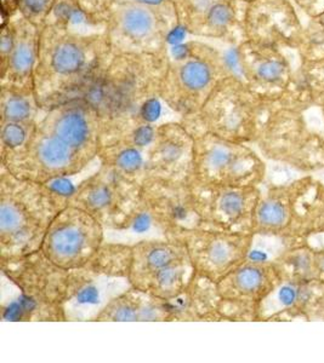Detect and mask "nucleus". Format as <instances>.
I'll list each match as a JSON object with an SVG mask.
<instances>
[{"label": "nucleus", "mask_w": 324, "mask_h": 363, "mask_svg": "<svg viewBox=\"0 0 324 363\" xmlns=\"http://www.w3.org/2000/svg\"><path fill=\"white\" fill-rule=\"evenodd\" d=\"M111 56L107 38L48 23L40 29L34 91L42 111L78 99Z\"/></svg>", "instance_id": "f257e3e1"}, {"label": "nucleus", "mask_w": 324, "mask_h": 363, "mask_svg": "<svg viewBox=\"0 0 324 363\" xmlns=\"http://www.w3.org/2000/svg\"><path fill=\"white\" fill-rule=\"evenodd\" d=\"M169 60L168 52L111 54L78 99L92 104L104 123L137 114L146 118V108L161 101Z\"/></svg>", "instance_id": "f03ea898"}, {"label": "nucleus", "mask_w": 324, "mask_h": 363, "mask_svg": "<svg viewBox=\"0 0 324 363\" xmlns=\"http://www.w3.org/2000/svg\"><path fill=\"white\" fill-rule=\"evenodd\" d=\"M1 277L13 289L1 292L3 321L66 322L73 270L55 265L42 251L0 259Z\"/></svg>", "instance_id": "7ed1b4c3"}, {"label": "nucleus", "mask_w": 324, "mask_h": 363, "mask_svg": "<svg viewBox=\"0 0 324 363\" xmlns=\"http://www.w3.org/2000/svg\"><path fill=\"white\" fill-rule=\"evenodd\" d=\"M68 205L66 199L40 182L0 171V256L1 259L40 251L55 217Z\"/></svg>", "instance_id": "20e7f679"}, {"label": "nucleus", "mask_w": 324, "mask_h": 363, "mask_svg": "<svg viewBox=\"0 0 324 363\" xmlns=\"http://www.w3.org/2000/svg\"><path fill=\"white\" fill-rule=\"evenodd\" d=\"M272 104L256 95L239 75L231 74L221 80L198 112L180 121L193 136L212 133L253 145Z\"/></svg>", "instance_id": "39448f33"}, {"label": "nucleus", "mask_w": 324, "mask_h": 363, "mask_svg": "<svg viewBox=\"0 0 324 363\" xmlns=\"http://www.w3.org/2000/svg\"><path fill=\"white\" fill-rule=\"evenodd\" d=\"M231 74L239 73L232 69L221 51L202 42L188 43L178 57L169 60L161 99L180 119L188 118L203 107L221 80Z\"/></svg>", "instance_id": "423d86ee"}, {"label": "nucleus", "mask_w": 324, "mask_h": 363, "mask_svg": "<svg viewBox=\"0 0 324 363\" xmlns=\"http://www.w3.org/2000/svg\"><path fill=\"white\" fill-rule=\"evenodd\" d=\"M323 212L324 183L312 174H305L261 191L254 233L310 239L317 235Z\"/></svg>", "instance_id": "0eeeda50"}, {"label": "nucleus", "mask_w": 324, "mask_h": 363, "mask_svg": "<svg viewBox=\"0 0 324 363\" xmlns=\"http://www.w3.org/2000/svg\"><path fill=\"white\" fill-rule=\"evenodd\" d=\"M264 159L312 174L324 169V133L308 124L305 112L276 101L255 142Z\"/></svg>", "instance_id": "6e6552de"}, {"label": "nucleus", "mask_w": 324, "mask_h": 363, "mask_svg": "<svg viewBox=\"0 0 324 363\" xmlns=\"http://www.w3.org/2000/svg\"><path fill=\"white\" fill-rule=\"evenodd\" d=\"M175 27L173 0H117L104 33L112 55L166 54Z\"/></svg>", "instance_id": "1a4fd4ad"}, {"label": "nucleus", "mask_w": 324, "mask_h": 363, "mask_svg": "<svg viewBox=\"0 0 324 363\" xmlns=\"http://www.w3.org/2000/svg\"><path fill=\"white\" fill-rule=\"evenodd\" d=\"M131 248L129 281L134 289L168 301L183 294L195 277L188 247L181 240H142Z\"/></svg>", "instance_id": "9d476101"}, {"label": "nucleus", "mask_w": 324, "mask_h": 363, "mask_svg": "<svg viewBox=\"0 0 324 363\" xmlns=\"http://www.w3.org/2000/svg\"><path fill=\"white\" fill-rule=\"evenodd\" d=\"M267 165L250 145L224 140L212 133L195 136L193 181L210 186H261Z\"/></svg>", "instance_id": "9b49d317"}, {"label": "nucleus", "mask_w": 324, "mask_h": 363, "mask_svg": "<svg viewBox=\"0 0 324 363\" xmlns=\"http://www.w3.org/2000/svg\"><path fill=\"white\" fill-rule=\"evenodd\" d=\"M106 242V229L89 212L67 205L46 231L40 251L66 270L84 268L95 259Z\"/></svg>", "instance_id": "f8f14e48"}, {"label": "nucleus", "mask_w": 324, "mask_h": 363, "mask_svg": "<svg viewBox=\"0 0 324 363\" xmlns=\"http://www.w3.org/2000/svg\"><path fill=\"white\" fill-rule=\"evenodd\" d=\"M202 228L236 234H253L260 186L203 184L192 179Z\"/></svg>", "instance_id": "ddd939ff"}, {"label": "nucleus", "mask_w": 324, "mask_h": 363, "mask_svg": "<svg viewBox=\"0 0 324 363\" xmlns=\"http://www.w3.org/2000/svg\"><path fill=\"white\" fill-rule=\"evenodd\" d=\"M276 265L245 260L216 284L222 321L258 322L259 308L281 284Z\"/></svg>", "instance_id": "4468645a"}, {"label": "nucleus", "mask_w": 324, "mask_h": 363, "mask_svg": "<svg viewBox=\"0 0 324 363\" xmlns=\"http://www.w3.org/2000/svg\"><path fill=\"white\" fill-rule=\"evenodd\" d=\"M140 199L166 239H179L202 228L191 181L148 177L142 183Z\"/></svg>", "instance_id": "2eb2a0df"}, {"label": "nucleus", "mask_w": 324, "mask_h": 363, "mask_svg": "<svg viewBox=\"0 0 324 363\" xmlns=\"http://www.w3.org/2000/svg\"><path fill=\"white\" fill-rule=\"evenodd\" d=\"M179 27L193 37L244 42L245 0H173Z\"/></svg>", "instance_id": "dca6fc26"}, {"label": "nucleus", "mask_w": 324, "mask_h": 363, "mask_svg": "<svg viewBox=\"0 0 324 363\" xmlns=\"http://www.w3.org/2000/svg\"><path fill=\"white\" fill-rule=\"evenodd\" d=\"M140 190V184L126 181L102 164L68 200V205L83 208L99 219L106 231L112 230L139 201Z\"/></svg>", "instance_id": "f3484780"}, {"label": "nucleus", "mask_w": 324, "mask_h": 363, "mask_svg": "<svg viewBox=\"0 0 324 363\" xmlns=\"http://www.w3.org/2000/svg\"><path fill=\"white\" fill-rule=\"evenodd\" d=\"M253 234L195 229L179 239L188 247L195 274L217 284L248 259Z\"/></svg>", "instance_id": "a211bd4d"}, {"label": "nucleus", "mask_w": 324, "mask_h": 363, "mask_svg": "<svg viewBox=\"0 0 324 363\" xmlns=\"http://www.w3.org/2000/svg\"><path fill=\"white\" fill-rule=\"evenodd\" d=\"M236 60L241 78L256 95L276 102L289 94L296 69L284 50L244 40L236 48Z\"/></svg>", "instance_id": "6ab92c4d"}, {"label": "nucleus", "mask_w": 324, "mask_h": 363, "mask_svg": "<svg viewBox=\"0 0 324 363\" xmlns=\"http://www.w3.org/2000/svg\"><path fill=\"white\" fill-rule=\"evenodd\" d=\"M303 25L291 0H252L244 17L245 40L298 50Z\"/></svg>", "instance_id": "aec40b11"}, {"label": "nucleus", "mask_w": 324, "mask_h": 363, "mask_svg": "<svg viewBox=\"0 0 324 363\" xmlns=\"http://www.w3.org/2000/svg\"><path fill=\"white\" fill-rule=\"evenodd\" d=\"M193 159L195 136L180 120L164 121L157 125L148 149V177L192 181Z\"/></svg>", "instance_id": "412c9836"}, {"label": "nucleus", "mask_w": 324, "mask_h": 363, "mask_svg": "<svg viewBox=\"0 0 324 363\" xmlns=\"http://www.w3.org/2000/svg\"><path fill=\"white\" fill-rule=\"evenodd\" d=\"M131 287L126 277H109L92 265L73 270L71 294L65 306L67 321H95L113 298Z\"/></svg>", "instance_id": "4be33fe9"}, {"label": "nucleus", "mask_w": 324, "mask_h": 363, "mask_svg": "<svg viewBox=\"0 0 324 363\" xmlns=\"http://www.w3.org/2000/svg\"><path fill=\"white\" fill-rule=\"evenodd\" d=\"M323 291L324 285L320 281L282 280L260 304L258 322H310Z\"/></svg>", "instance_id": "5701e85b"}, {"label": "nucleus", "mask_w": 324, "mask_h": 363, "mask_svg": "<svg viewBox=\"0 0 324 363\" xmlns=\"http://www.w3.org/2000/svg\"><path fill=\"white\" fill-rule=\"evenodd\" d=\"M14 21L15 42L6 66L1 70V84L34 89V72L40 44V29L22 17Z\"/></svg>", "instance_id": "b1692460"}, {"label": "nucleus", "mask_w": 324, "mask_h": 363, "mask_svg": "<svg viewBox=\"0 0 324 363\" xmlns=\"http://www.w3.org/2000/svg\"><path fill=\"white\" fill-rule=\"evenodd\" d=\"M215 282L195 274L188 289L166 301L171 321H222Z\"/></svg>", "instance_id": "393cba45"}, {"label": "nucleus", "mask_w": 324, "mask_h": 363, "mask_svg": "<svg viewBox=\"0 0 324 363\" xmlns=\"http://www.w3.org/2000/svg\"><path fill=\"white\" fill-rule=\"evenodd\" d=\"M95 322H171L166 301L130 287L113 298Z\"/></svg>", "instance_id": "a878e982"}, {"label": "nucleus", "mask_w": 324, "mask_h": 363, "mask_svg": "<svg viewBox=\"0 0 324 363\" xmlns=\"http://www.w3.org/2000/svg\"><path fill=\"white\" fill-rule=\"evenodd\" d=\"M117 0H56L48 23L85 33H102Z\"/></svg>", "instance_id": "bb28decb"}, {"label": "nucleus", "mask_w": 324, "mask_h": 363, "mask_svg": "<svg viewBox=\"0 0 324 363\" xmlns=\"http://www.w3.org/2000/svg\"><path fill=\"white\" fill-rule=\"evenodd\" d=\"M148 149L150 147H142L125 140H114L101 145L99 157L104 165L114 169L124 179L142 186L148 177Z\"/></svg>", "instance_id": "cd10ccee"}, {"label": "nucleus", "mask_w": 324, "mask_h": 363, "mask_svg": "<svg viewBox=\"0 0 324 363\" xmlns=\"http://www.w3.org/2000/svg\"><path fill=\"white\" fill-rule=\"evenodd\" d=\"M281 101L303 112L312 107H320L324 102V57L312 61L300 60L294 84L289 94Z\"/></svg>", "instance_id": "c85d7f7f"}, {"label": "nucleus", "mask_w": 324, "mask_h": 363, "mask_svg": "<svg viewBox=\"0 0 324 363\" xmlns=\"http://www.w3.org/2000/svg\"><path fill=\"white\" fill-rule=\"evenodd\" d=\"M43 111L32 87L0 85V119L1 123L36 124Z\"/></svg>", "instance_id": "c756f323"}, {"label": "nucleus", "mask_w": 324, "mask_h": 363, "mask_svg": "<svg viewBox=\"0 0 324 363\" xmlns=\"http://www.w3.org/2000/svg\"><path fill=\"white\" fill-rule=\"evenodd\" d=\"M310 242L308 238L300 236L274 235L254 233L250 245L249 262L274 264L291 248Z\"/></svg>", "instance_id": "7c9ffc66"}, {"label": "nucleus", "mask_w": 324, "mask_h": 363, "mask_svg": "<svg viewBox=\"0 0 324 363\" xmlns=\"http://www.w3.org/2000/svg\"><path fill=\"white\" fill-rule=\"evenodd\" d=\"M274 265L279 269L282 280L300 282L316 280L315 247L310 242L291 248Z\"/></svg>", "instance_id": "2f4dec72"}, {"label": "nucleus", "mask_w": 324, "mask_h": 363, "mask_svg": "<svg viewBox=\"0 0 324 363\" xmlns=\"http://www.w3.org/2000/svg\"><path fill=\"white\" fill-rule=\"evenodd\" d=\"M133 248L130 245L106 241L92 260V268L109 277L129 279Z\"/></svg>", "instance_id": "473e14b6"}, {"label": "nucleus", "mask_w": 324, "mask_h": 363, "mask_svg": "<svg viewBox=\"0 0 324 363\" xmlns=\"http://www.w3.org/2000/svg\"><path fill=\"white\" fill-rule=\"evenodd\" d=\"M300 60H320L324 57V13L308 18L303 26L299 48L296 50Z\"/></svg>", "instance_id": "72a5a7b5"}, {"label": "nucleus", "mask_w": 324, "mask_h": 363, "mask_svg": "<svg viewBox=\"0 0 324 363\" xmlns=\"http://www.w3.org/2000/svg\"><path fill=\"white\" fill-rule=\"evenodd\" d=\"M37 128L36 124L23 123H1L0 124V145L1 157L16 153L23 148Z\"/></svg>", "instance_id": "f704fd0d"}, {"label": "nucleus", "mask_w": 324, "mask_h": 363, "mask_svg": "<svg viewBox=\"0 0 324 363\" xmlns=\"http://www.w3.org/2000/svg\"><path fill=\"white\" fill-rule=\"evenodd\" d=\"M56 0H10V5L18 16L42 28L46 25Z\"/></svg>", "instance_id": "c9c22d12"}, {"label": "nucleus", "mask_w": 324, "mask_h": 363, "mask_svg": "<svg viewBox=\"0 0 324 363\" xmlns=\"http://www.w3.org/2000/svg\"><path fill=\"white\" fill-rule=\"evenodd\" d=\"M296 9L301 10L308 18L324 13V0H291Z\"/></svg>", "instance_id": "e433bc0d"}, {"label": "nucleus", "mask_w": 324, "mask_h": 363, "mask_svg": "<svg viewBox=\"0 0 324 363\" xmlns=\"http://www.w3.org/2000/svg\"><path fill=\"white\" fill-rule=\"evenodd\" d=\"M315 274L316 280L324 285V247H315Z\"/></svg>", "instance_id": "4c0bfd02"}, {"label": "nucleus", "mask_w": 324, "mask_h": 363, "mask_svg": "<svg viewBox=\"0 0 324 363\" xmlns=\"http://www.w3.org/2000/svg\"><path fill=\"white\" fill-rule=\"evenodd\" d=\"M312 321H322L324 322V291L323 294H320V299L317 301L315 309L312 311L311 320Z\"/></svg>", "instance_id": "58836bf2"}, {"label": "nucleus", "mask_w": 324, "mask_h": 363, "mask_svg": "<svg viewBox=\"0 0 324 363\" xmlns=\"http://www.w3.org/2000/svg\"><path fill=\"white\" fill-rule=\"evenodd\" d=\"M320 111H322V116H323V133H324V102L323 104H320Z\"/></svg>", "instance_id": "ea45409f"}, {"label": "nucleus", "mask_w": 324, "mask_h": 363, "mask_svg": "<svg viewBox=\"0 0 324 363\" xmlns=\"http://www.w3.org/2000/svg\"><path fill=\"white\" fill-rule=\"evenodd\" d=\"M245 1H248V3H249V1H252V0H245Z\"/></svg>", "instance_id": "a19ab883"}]
</instances>
